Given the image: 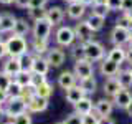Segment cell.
<instances>
[{
    "instance_id": "obj_50",
    "label": "cell",
    "mask_w": 132,
    "mask_h": 124,
    "mask_svg": "<svg viewBox=\"0 0 132 124\" xmlns=\"http://www.w3.org/2000/svg\"><path fill=\"white\" fill-rule=\"evenodd\" d=\"M97 124H116V122H114V119H111L109 116H107V118H99Z\"/></svg>"
},
{
    "instance_id": "obj_12",
    "label": "cell",
    "mask_w": 132,
    "mask_h": 124,
    "mask_svg": "<svg viewBox=\"0 0 132 124\" xmlns=\"http://www.w3.org/2000/svg\"><path fill=\"white\" fill-rule=\"evenodd\" d=\"M45 58H46V61L50 63V66H53V68H60V66L64 63L66 55H64V51L61 48L55 47V48L48 50V53L45 55Z\"/></svg>"
},
{
    "instance_id": "obj_14",
    "label": "cell",
    "mask_w": 132,
    "mask_h": 124,
    "mask_svg": "<svg viewBox=\"0 0 132 124\" xmlns=\"http://www.w3.org/2000/svg\"><path fill=\"white\" fill-rule=\"evenodd\" d=\"M78 84V78L74 76V73L73 71H63V73H60V76H58V86H60L61 89H64V91H68L69 88H73V86H76Z\"/></svg>"
},
{
    "instance_id": "obj_34",
    "label": "cell",
    "mask_w": 132,
    "mask_h": 124,
    "mask_svg": "<svg viewBox=\"0 0 132 124\" xmlns=\"http://www.w3.org/2000/svg\"><path fill=\"white\" fill-rule=\"evenodd\" d=\"M116 27H122V28H127V30H132V18L127 13H122L116 20Z\"/></svg>"
},
{
    "instance_id": "obj_4",
    "label": "cell",
    "mask_w": 132,
    "mask_h": 124,
    "mask_svg": "<svg viewBox=\"0 0 132 124\" xmlns=\"http://www.w3.org/2000/svg\"><path fill=\"white\" fill-rule=\"evenodd\" d=\"M51 30H53V25L48 22V18H43V20H38V22L33 23L31 33H33V38L48 41L50 36H51Z\"/></svg>"
},
{
    "instance_id": "obj_39",
    "label": "cell",
    "mask_w": 132,
    "mask_h": 124,
    "mask_svg": "<svg viewBox=\"0 0 132 124\" xmlns=\"http://www.w3.org/2000/svg\"><path fill=\"white\" fill-rule=\"evenodd\" d=\"M12 83V78L8 76V74H5L3 71H0V89L2 91H7L8 84Z\"/></svg>"
},
{
    "instance_id": "obj_28",
    "label": "cell",
    "mask_w": 132,
    "mask_h": 124,
    "mask_svg": "<svg viewBox=\"0 0 132 124\" xmlns=\"http://www.w3.org/2000/svg\"><path fill=\"white\" fill-rule=\"evenodd\" d=\"M88 25L91 28H93V32H99V30H102V27H104V22H106V18H102V17H99V15H94V13H91L88 17Z\"/></svg>"
},
{
    "instance_id": "obj_29",
    "label": "cell",
    "mask_w": 132,
    "mask_h": 124,
    "mask_svg": "<svg viewBox=\"0 0 132 124\" xmlns=\"http://www.w3.org/2000/svg\"><path fill=\"white\" fill-rule=\"evenodd\" d=\"M18 60H20V65H22V71L31 73V69H33V61H35V55H31V53L28 51V53H25L23 56H20Z\"/></svg>"
},
{
    "instance_id": "obj_21",
    "label": "cell",
    "mask_w": 132,
    "mask_h": 124,
    "mask_svg": "<svg viewBox=\"0 0 132 124\" xmlns=\"http://www.w3.org/2000/svg\"><path fill=\"white\" fill-rule=\"evenodd\" d=\"M15 23H16V17L13 13H8V12H5V13L0 15V27H2V33L13 32Z\"/></svg>"
},
{
    "instance_id": "obj_1",
    "label": "cell",
    "mask_w": 132,
    "mask_h": 124,
    "mask_svg": "<svg viewBox=\"0 0 132 124\" xmlns=\"http://www.w3.org/2000/svg\"><path fill=\"white\" fill-rule=\"evenodd\" d=\"M5 47H7V55L10 58H20L23 56L25 53H28L30 50V43L27 41L25 36H8L5 41Z\"/></svg>"
},
{
    "instance_id": "obj_46",
    "label": "cell",
    "mask_w": 132,
    "mask_h": 124,
    "mask_svg": "<svg viewBox=\"0 0 132 124\" xmlns=\"http://www.w3.org/2000/svg\"><path fill=\"white\" fill-rule=\"evenodd\" d=\"M30 2H31V0H15V5L16 7H20V8H27V10H28V7H30Z\"/></svg>"
},
{
    "instance_id": "obj_40",
    "label": "cell",
    "mask_w": 132,
    "mask_h": 124,
    "mask_svg": "<svg viewBox=\"0 0 132 124\" xmlns=\"http://www.w3.org/2000/svg\"><path fill=\"white\" fill-rule=\"evenodd\" d=\"M35 94H36V89H35V86H25V88H23V93H22V98L25 99V101H28V99H30V98H33V96H35Z\"/></svg>"
},
{
    "instance_id": "obj_19",
    "label": "cell",
    "mask_w": 132,
    "mask_h": 124,
    "mask_svg": "<svg viewBox=\"0 0 132 124\" xmlns=\"http://www.w3.org/2000/svg\"><path fill=\"white\" fill-rule=\"evenodd\" d=\"M106 58H107V60H111V61H114V63H117L119 66H121L124 61H126V58H127L126 48H124V47H112L109 51H107Z\"/></svg>"
},
{
    "instance_id": "obj_36",
    "label": "cell",
    "mask_w": 132,
    "mask_h": 124,
    "mask_svg": "<svg viewBox=\"0 0 132 124\" xmlns=\"http://www.w3.org/2000/svg\"><path fill=\"white\" fill-rule=\"evenodd\" d=\"M97 121H99V116L94 113V111L81 116V124H97Z\"/></svg>"
},
{
    "instance_id": "obj_38",
    "label": "cell",
    "mask_w": 132,
    "mask_h": 124,
    "mask_svg": "<svg viewBox=\"0 0 132 124\" xmlns=\"http://www.w3.org/2000/svg\"><path fill=\"white\" fill-rule=\"evenodd\" d=\"M46 76L45 74H35V73H31V86H40V84H43V83H46Z\"/></svg>"
},
{
    "instance_id": "obj_41",
    "label": "cell",
    "mask_w": 132,
    "mask_h": 124,
    "mask_svg": "<svg viewBox=\"0 0 132 124\" xmlns=\"http://www.w3.org/2000/svg\"><path fill=\"white\" fill-rule=\"evenodd\" d=\"M71 55H73V58H74V61H76V60H81V58H84V55H82V47H81V43L73 45Z\"/></svg>"
},
{
    "instance_id": "obj_6",
    "label": "cell",
    "mask_w": 132,
    "mask_h": 124,
    "mask_svg": "<svg viewBox=\"0 0 132 124\" xmlns=\"http://www.w3.org/2000/svg\"><path fill=\"white\" fill-rule=\"evenodd\" d=\"M73 73H74V76L78 78V81H79V80H84V78L94 76V66H93L91 61L86 60V58H81V60L74 61Z\"/></svg>"
},
{
    "instance_id": "obj_60",
    "label": "cell",
    "mask_w": 132,
    "mask_h": 124,
    "mask_svg": "<svg viewBox=\"0 0 132 124\" xmlns=\"http://www.w3.org/2000/svg\"><path fill=\"white\" fill-rule=\"evenodd\" d=\"M0 33H2V27H0Z\"/></svg>"
},
{
    "instance_id": "obj_54",
    "label": "cell",
    "mask_w": 132,
    "mask_h": 124,
    "mask_svg": "<svg viewBox=\"0 0 132 124\" xmlns=\"http://www.w3.org/2000/svg\"><path fill=\"white\" fill-rule=\"evenodd\" d=\"M126 114L129 116V118H132V103H130V104L126 107Z\"/></svg>"
},
{
    "instance_id": "obj_52",
    "label": "cell",
    "mask_w": 132,
    "mask_h": 124,
    "mask_svg": "<svg viewBox=\"0 0 132 124\" xmlns=\"http://www.w3.org/2000/svg\"><path fill=\"white\" fill-rule=\"evenodd\" d=\"M97 5H107V0H94L93 7H97Z\"/></svg>"
},
{
    "instance_id": "obj_42",
    "label": "cell",
    "mask_w": 132,
    "mask_h": 124,
    "mask_svg": "<svg viewBox=\"0 0 132 124\" xmlns=\"http://www.w3.org/2000/svg\"><path fill=\"white\" fill-rule=\"evenodd\" d=\"M64 124H81V116L76 114V113H71L66 116V119L63 121Z\"/></svg>"
},
{
    "instance_id": "obj_33",
    "label": "cell",
    "mask_w": 132,
    "mask_h": 124,
    "mask_svg": "<svg viewBox=\"0 0 132 124\" xmlns=\"http://www.w3.org/2000/svg\"><path fill=\"white\" fill-rule=\"evenodd\" d=\"M13 80L18 83L20 86H30L31 84V73H27V71H20L18 74H16V76L13 78Z\"/></svg>"
},
{
    "instance_id": "obj_45",
    "label": "cell",
    "mask_w": 132,
    "mask_h": 124,
    "mask_svg": "<svg viewBox=\"0 0 132 124\" xmlns=\"http://www.w3.org/2000/svg\"><path fill=\"white\" fill-rule=\"evenodd\" d=\"M46 2L48 0H31L28 8H43L45 5H46Z\"/></svg>"
},
{
    "instance_id": "obj_7",
    "label": "cell",
    "mask_w": 132,
    "mask_h": 124,
    "mask_svg": "<svg viewBox=\"0 0 132 124\" xmlns=\"http://www.w3.org/2000/svg\"><path fill=\"white\" fill-rule=\"evenodd\" d=\"M74 35H76V40L79 41V43H86V41H91L93 40V28L88 25L86 20H81L79 23L74 25Z\"/></svg>"
},
{
    "instance_id": "obj_44",
    "label": "cell",
    "mask_w": 132,
    "mask_h": 124,
    "mask_svg": "<svg viewBox=\"0 0 132 124\" xmlns=\"http://www.w3.org/2000/svg\"><path fill=\"white\" fill-rule=\"evenodd\" d=\"M121 10H122V13H130L132 12V0H122Z\"/></svg>"
},
{
    "instance_id": "obj_26",
    "label": "cell",
    "mask_w": 132,
    "mask_h": 124,
    "mask_svg": "<svg viewBox=\"0 0 132 124\" xmlns=\"http://www.w3.org/2000/svg\"><path fill=\"white\" fill-rule=\"evenodd\" d=\"M30 32H31V28H30V25L27 23V20L25 18H16V23L13 27V32H12L15 36H27Z\"/></svg>"
},
{
    "instance_id": "obj_18",
    "label": "cell",
    "mask_w": 132,
    "mask_h": 124,
    "mask_svg": "<svg viewBox=\"0 0 132 124\" xmlns=\"http://www.w3.org/2000/svg\"><path fill=\"white\" fill-rule=\"evenodd\" d=\"M84 96H86V94H84V91L79 88V84H76V86H73V88H69L68 91H66V94H64L66 103H69L71 106H76Z\"/></svg>"
},
{
    "instance_id": "obj_25",
    "label": "cell",
    "mask_w": 132,
    "mask_h": 124,
    "mask_svg": "<svg viewBox=\"0 0 132 124\" xmlns=\"http://www.w3.org/2000/svg\"><path fill=\"white\" fill-rule=\"evenodd\" d=\"M30 50L35 53V56H43L48 53V41L45 40H36V38H31V43H30Z\"/></svg>"
},
{
    "instance_id": "obj_3",
    "label": "cell",
    "mask_w": 132,
    "mask_h": 124,
    "mask_svg": "<svg viewBox=\"0 0 132 124\" xmlns=\"http://www.w3.org/2000/svg\"><path fill=\"white\" fill-rule=\"evenodd\" d=\"M23 113H28L27 101L23 98H8V101L3 106V114L10 116V118H15V116H20Z\"/></svg>"
},
{
    "instance_id": "obj_15",
    "label": "cell",
    "mask_w": 132,
    "mask_h": 124,
    "mask_svg": "<svg viewBox=\"0 0 132 124\" xmlns=\"http://www.w3.org/2000/svg\"><path fill=\"white\" fill-rule=\"evenodd\" d=\"M112 103H114V107H119V109H124L132 103V94L129 89H121L117 94L112 98Z\"/></svg>"
},
{
    "instance_id": "obj_51",
    "label": "cell",
    "mask_w": 132,
    "mask_h": 124,
    "mask_svg": "<svg viewBox=\"0 0 132 124\" xmlns=\"http://www.w3.org/2000/svg\"><path fill=\"white\" fill-rule=\"evenodd\" d=\"M126 55H127L126 61H129V65H132V45H129V48L126 50Z\"/></svg>"
},
{
    "instance_id": "obj_27",
    "label": "cell",
    "mask_w": 132,
    "mask_h": 124,
    "mask_svg": "<svg viewBox=\"0 0 132 124\" xmlns=\"http://www.w3.org/2000/svg\"><path fill=\"white\" fill-rule=\"evenodd\" d=\"M116 78H117V81H119V84H121L122 89L132 88V74H130L129 69H121Z\"/></svg>"
},
{
    "instance_id": "obj_32",
    "label": "cell",
    "mask_w": 132,
    "mask_h": 124,
    "mask_svg": "<svg viewBox=\"0 0 132 124\" xmlns=\"http://www.w3.org/2000/svg\"><path fill=\"white\" fill-rule=\"evenodd\" d=\"M46 8H28V17H30V20L33 22H38V20H43L46 18Z\"/></svg>"
},
{
    "instance_id": "obj_24",
    "label": "cell",
    "mask_w": 132,
    "mask_h": 124,
    "mask_svg": "<svg viewBox=\"0 0 132 124\" xmlns=\"http://www.w3.org/2000/svg\"><path fill=\"white\" fill-rule=\"evenodd\" d=\"M79 88L84 91L86 96H89V94H94L97 89V81L94 76H89V78H84V80H79Z\"/></svg>"
},
{
    "instance_id": "obj_43",
    "label": "cell",
    "mask_w": 132,
    "mask_h": 124,
    "mask_svg": "<svg viewBox=\"0 0 132 124\" xmlns=\"http://www.w3.org/2000/svg\"><path fill=\"white\" fill-rule=\"evenodd\" d=\"M122 0H107V8L109 10H121Z\"/></svg>"
},
{
    "instance_id": "obj_23",
    "label": "cell",
    "mask_w": 132,
    "mask_h": 124,
    "mask_svg": "<svg viewBox=\"0 0 132 124\" xmlns=\"http://www.w3.org/2000/svg\"><path fill=\"white\" fill-rule=\"evenodd\" d=\"M93 111H94V104H93V99L89 96H84L76 106H74V113L79 114V116H84L88 113H93Z\"/></svg>"
},
{
    "instance_id": "obj_8",
    "label": "cell",
    "mask_w": 132,
    "mask_h": 124,
    "mask_svg": "<svg viewBox=\"0 0 132 124\" xmlns=\"http://www.w3.org/2000/svg\"><path fill=\"white\" fill-rule=\"evenodd\" d=\"M50 106V99L46 98H40V96H33L27 101V111L30 114H38V113H43V111H46Z\"/></svg>"
},
{
    "instance_id": "obj_30",
    "label": "cell",
    "mask_w": 132,
    "mask_h": 124,
    "mask_svg": "<svg viewBox=\"0 0 132 124\" xmlns=\"http://www.w3.org/2000/svg\"><path fill=\"white\" fill-rule=\"evenodd\" d=\"M22 93H23V86H20L15 80H12V83L8 84V88H7L8 98H22Z\"/></svg>"
},
{
    "instance_id": "obj_35",
    "label": "cell",
    "mask_w": 132,
    "mask_h": 124,
    "mask_svg": "<svg viewBox=\"0 0 132 124\" xmlns=\"http://www.w3.org/2000/svg\"><path fill=\"white\" fill-rule=\"evenodd\" d=\"M13 124H33L31 114L30 113H23L20 116H15V118H13Z\"/></svg>"
},
{
    "instance_id": "obj_13",
    "label": "cell",
    "mask_w": 132,
    "mask_h": 124,
    "mask_svg": "<svg viewBox=\"0 0 132 124\" xmlns=\"http://www.w3.org/2000/svg\"><path fill=\"white\" fill-rule=\"evenodd\" d=\"M2 71L8 74V76L13 80V78L18 74L20 71H22V65H20V60L18 58H10L8 56L5 61H3V65H2Z\"/></svg>"
},
{
    "instance_id": "obj_9",
    "label": "cell",
    "mask_w": 132,
    "mask_h": 124,
    "mask_svg": "<svg viewBox=\"0 0 132 124\" xmlns=\"http://www.w3.org/2000/svg\"><path fill=\"white\" fill-rule=\"evenodd\" d=\"M112 111H114V103L109 98H101L94 103V113L99 118H107V116L112 114Z\"/></svg>"
},
{
    "instance_id": "obj_37",
    "label": "cell",
    "mask_w": 132,
    "mask_h": 124,
    "mask_svg": "<svg viewBox=\"0 0 132 124\" xmlns=\"http://www.w3.org/2000/svg\"><path fill=\"white\" fill-rule=\"evenodd\" d=\"M109 12H111V10L107 8V5H97V7H93V13H94V15L102 17V18H106Z\"/></svg>"
},
{
    "instance_id": "obj_10",
    "label": "cell",
    "mask_w": 132,
    "mask_h": 124,
    "mask_svg": "<svg viewBox=\"0 0 132 124\" xmlns=\"http://www.w3.org/2000/svg\"><path fill=\"white\" fill-rule=\"evenodd\" d=\"M130 38V30L122 27H114L111 32V41L114 43V47H124L126 43H129Z\"/></svg>"
},
{
    "instance_id": "obj_48",
    "label": "cell",
    "mask_w": 132,
    "mask_h": 124,
    "mask_svg": "<svg viewBox=\"0 0 132 124\" xmlns=\"http://www.w3.org/2000/svg\"><path fill=\"white\" fill-rule=\"evenodd\" d=\"M0 124H13V118L2 114V118H0Z\"/></svg>"
},
{
    "instance_id": "obj_17",
    "label": "cell",
    "mask_w": 132,
    "mask_h": 124,
    "mask_svg": "<svg viewBox=\"0 0 132 124\" xmlns=\"http://www.w3.org/2000/svg\"><path fill=\"white\" fill-rule=\"evenodd\" d=\"M102 89H104V94H106L107 98L112 99L122 88H121V84H119L117 78H106L104 84H102Z\"/></svg>"
},
{
    "instance_id": "obj_16",
    "label": "cell",
    "mask_w": 132,
    "mask_h": 124,
    "mask_svg": "<svg viewBox=\"0 0 132 124\" xmlns=\"http://www.w3.org/2000/svg\"><path fill=\"white\" fill-rule=\"evenodd\" d=\"M86 13V5H82L76 0V2L68 3V8H66V15L73 20H81Z\"/></svg>"
},
{
    "instance_id": "obj_20",
    "label": "cell",
    "mask_w": 132,
    "mask_h": 124,
    "mask_svg": "<svg viewBox=\"0 0 132 124\" xmlns=\"http://www.w3.org/2000/svg\"><path fill=\"white\" fill-rule=\"evenodd\" d=\"M46 18H48V22L53 25V27H56V25H60L61 22H63V18H64V10L61 7H51V8H48V12H46Z\"/></svg>"
},
{
    "instance_id": "obj_5",
    "label": "cell",
    "mask_w": 132,
    "mask_h": 124,
    "mask_svg": "<svg viewBox=\"0 0 132 124\" xmlns=\"http://www.w3.org/2000/svg\"><path fill=\"white\" fill-rule=\"evenodd\" d=\"M55 40L60 47H73L74 40H76V35H74V30L71 27H60L55 33Z\"/></svg>"
},
{
    "instance_id": "obj_55",
    "label": "cell",
    "mask_w": 132,
    "mask_h": 124,
    "mask_svg": "<svg viewBox=\"0 0 132 124\" xmlns=\"http://www.w3.org/2000/svg\"><path fill=\"white\" fill-rule=\"evenodd\" d=\"M15 0H0V3H2V5H10V3H13Z\"/></svg>"
},
{
    "instance_id": "obj_47",
    "label": "cell",
    "mask_w": 132,
    "mask_h": 124,
    "mask_svg": "<svg viewBox=\"0 0 132 124\" xmlns=\"http://www.w3.org/2000/svg\"><path fill=\"white\" fill-rule=\"evenodd\" d=\"M8 101V94H7V91H2L0 89V107H3L5 106V103Z\"/></svg>"
},
{
    "instance_id": "obj_53",
    "label": "cell",
    "mask_w": 132,
    "mask_h": 124,
    "mask_svg": "<svg viewBox=\"0 0 132 124\" xmlns=\"http://www.w3.org/2000/svg\"><path fill=\"white\" fill-rule=\"evenodd\" d=\"M78 2H79V3H82V5H86V7H88V5H93V3H94V0H78Z\"/></svg>"
},
{
    "instance_id": "obj_22",
    "label": "cell",
    "mask_w": 132,
    "mask_h": 124,
    "mask_svg": "<svg viewBox=\"0 0 132 124\" xmlns=\"http://www.w3.org/2000/svg\"><path fill=\"white\" fill-rule=\"evenodd\" d=\"M50 63L46 61V58L45 56H35V61H33V69H31V73H35V74H45L46 76L48 71H50Z\"/></svg>"
},
{
    "instance_id": "obj_56",
    "label": "cell",
    "mask_w": 132,
    "mask_h": 124,
    "mask_svg": "<svg viewBox=\"0 0 132 124\" xmlns=\"http://www.w3.org/2000/svg\"><path fill=\"white\" fill-rule=\"evenodd\" d=\"M129 45H132V30H130V38H129Z\"/></svg>"
},
{
    "instance_id": "obj_49",
    "label": "cell",
    "mask_w": 132,
    "mask_h": 124,
    "mask_svg": "<svg viewBox=\"0 0 132 124\" xmlns=\"http://www.w3.org/2000/svg\"><path fill=\"white\" fill-rule=\"evenodd\" d=\"M5 56H7V47H5V41L0 40V60H2V58H5Z\"/></svg>"
},
{
    "instance_id": "obj_31",
    "label": "cell",
    "mask_w": 132,
    "mask_h": 124,
    "mask_svg": "<svg viewBox=\"0 0 132 124\" xmlns=\"http://www.w3.org/2000/svg\"><path fill=\"white\" fill-rule=\"evenodd\" d=\"M36 96H40V98H46L50 99V96L53 94V86H51V83H43V84H40V86H36Z\"/></svg>"
},
{
    "instance_id": "obj_2",
    "label": "cell",
    "mask_w": 132,
    "mask_h": 124,
    "mask_svg": "<svg viewBox=\"0 0 132 124\" xmlns=\"http://www.w3.org/2000/svg\"><path fill=\"white\" fill-rule=\"evenodd\" d=\"M82 47V55L88 61L91 63H94V61H101L106 58V50L102 47V43H99V41H86V43H81Z\"/></svg>"
},
{
    "instance_id": "obj_57",
    "label": "cell",
    "mask_w": 132,
    "mask_h": 124,
    "mask_svg": "<svg viewBox=\"0 0 132 124\" xmlns=\"http://www.w3.org/2000/svg\"><path fill=\"white\" fill-rule=\"evenodd\" d=\"M63 2H66V3H71V2H76V0H63Z\"/></svg>"
},
{
    "instance_id": "obj_58",
    "label": "cell",
    "mask_w": 132,
    "mask_h": 124,
    "mask_svg": "<svg viewBox=\"0 0 132 124\" xmlns=\"http://www.w3.org/2000/svg\"><path fill=\"white\" fill-rule=\"evenodd\" d=\"M129 71H130V74H132V65H130V68H129Z\"/></svg>"
},
{
    "instance_id": "obj_11",
    "label": "cell",
    "mask_w": 132,
    "mask_h": 124,
    "mask_svg": "<svg viewBox=\"0 0 132 124\" xmlns=\"http://www.w3.org/2000/svg\"><path fill=\"white\" fill-rule=\"evenodd\" d=\"M119 71H121V66L117 63H114V61L107 60V58L99 61V73L104 78H116Z\"/></svg>"
},
{
    "instance_id": "obj_59",
    "label": "cell",
    "mask_w": 132,
    "mask_h": 124,
    "mask_svg": "<svg viewBox=\"0 0 132 124\" xmlns=\"http://www.w3.org/2000/svg\"><path fill=\"white\" fill-rule=\"evenodd\" d=\"M56 124H64V122H63V121H61V122H56Z\"/></svg>"
}]
</instances>
